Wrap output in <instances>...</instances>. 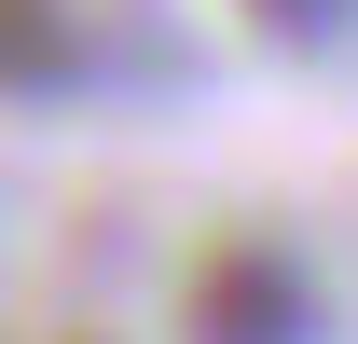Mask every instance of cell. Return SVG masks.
<instances>
[{
    "instance_id": "cell-1",
    "label": "cell",
    "mask_w": 358,
    "mask_h": 344,
    "mask_svg": "<svg viewBox=\"0 0 358 344\" xmlns=\"http://www.w3.org/2000/svg\"><path fill=\"white\" fill-rule=\"evenodd\" d=\"M179 331L193 344H317V275L275 234H207L179 275Z\"/></svg>"
},
{
    "instance_id": "cell-2",
    "label": "cell",
    "mask_w": 358,
    "mask_h": 344,
    "mask_svg": "<svg viewBox=\"0 0 358 344\" xmlns=\"http://www.w3.org/2000/svg\"><path fill=\"white\" fill-rule=\"evenodd\" d=\"M83 83V14L69 0H0V96L42 110V96Z\"/></svg>"
},
{
    "instance_id": "cell-3",
    "label": "cell",
    "mask_w": 358,
    "mask_h": 344,
    "mask_svg": "<svg viewBox=\"0 0 358 344\" xmlns=\"http://www.w3.org/2000/svg\"><path fill=\"white\" fill-rule=\"evenodd\" d=\"M234 14H248L262 42H289V55H317V42H345V28H358V0H234Z\"/></svg>"
}]
</instances>
